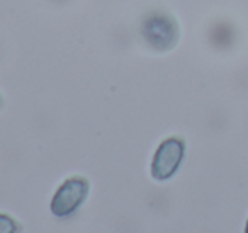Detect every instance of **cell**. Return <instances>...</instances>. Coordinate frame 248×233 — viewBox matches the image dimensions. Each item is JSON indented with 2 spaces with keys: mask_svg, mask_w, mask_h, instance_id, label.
Wrapping results in <instances>:
<instances>
[{
  "mask_svg": "<svg viewBox=\"0 0 248 233\" xmlns=\"http://www.w3.org/2000/svg\"><path fill=\"white\" fill-rule=\"evenodd\" d=\"M22 230L21 223L7 213H0V233H19Z\"/></svg>",
  "mask_w": 248,
  "mask_h": 233,
  "instance_id": "4",
  "label": "cell"
},
{
  "mask_svg": "<svg viewBox=\"0 0 248 233\" xmlns=\"http://www.w3.org/2000/svg\"><path fill=\"white\" fill-rule=\"evenodd\" d=\"M90 192V184L82 175H73L62 182L56 187L49 202V211L56 218H68L75 215L82 204L87 201Z\"/></svg>",
  "mask_w": 248,
  "mask_h": 233,
  "instance_id": "1",
  "label": "cell"
},
{
  "mask_svg": "<svg viewBox=\"0 0 248 233\" xmlns=\"http://www.w3.org/2000/svg\"><path fill=\"white\" fill-rule=\"evenodd\" d=\"M0 106H2V97H0Z\"/></svg>",
  "mask_w": 248,
  "mask_h": 233,
  "instance_id": "6",
  "label": "cell"
},
{
  "mask_svg": "<svg viewBox=\"0 0 248 233\" xmlns=\"http://www.w3.org/2000/svg\"><path fill=\"white\" fill-rule=\"evenodd\" d=\"M186 157V143L177 136H170L163 140L156 147L150 165V174L155 181L165 182L172 179L179 172L180 165Z\"/></svg>",
  "mask_w": 248,
  "mask_h": 233,
  "instance_id": "2",
  "label": "cell"
},
{
  "mask_svg": "<svg viewBox=\"0 0 248 233\" xmlns=\"http://www.w3.org/2000/svg\"><path fill=\"white\" fill-rule=\"evenodd\" d=\"M145 36L156 50H170L177 43V26L175 21L169 16H155L148 19L145 24Z\"/></svg>",
  "mask_w": 248,
  "mask_h": 233,
  "instance_id": "3",
  "label": "cell"
},
{
  "mask_svg": "<svg viewBox=\"0 0 248 233\" xmlns=\"http://www.w3.org/2000/svg\"><path fill=\"white\" fill-rule=\"evenodd\" d=\"M245 233H248V219H247V226H245Z\"/></svg>",
  "mask_w": 248,
  "mask_h": 233,
  "instance_id": "5",
  "label": "cell"
}]
</instances>
